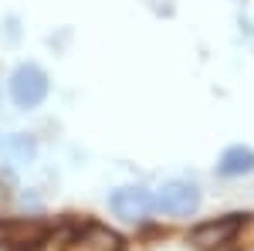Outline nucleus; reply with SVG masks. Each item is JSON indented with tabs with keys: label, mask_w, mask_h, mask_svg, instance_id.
Returning <instances> with one entry per match:
<instances>
[{
	"label": "nucleus",
	"mask_w": 254,
	"mask_h": 251,
	"mask_svg": "<svg viewBox=\"0 0 254 251\" xmlns=\"http://www.w3.org/2000/svg\"><path fill=\"white\" fill-rule=\"evenodd\" d=\"M48 88H51V82L44 75V68H38V65H20L10 75V98H14L17 109H38L48 98Z\"/></svg>",
	"instance_id": "f257e3e1"
},
{
	"label": "nucleus",
	"mask_w": 254,
	"mask_h": 251,
	"mask_svg": "<svg viewBox=\"0 0 254 251\" xmlns=\"http://www.w3.org/2000/svg\"><path fill=\"white\" fill-rule=\"evenodd\" d=\"M153 207H159L170 217H190L200 207V190L190 180H166L153 197Z\"/></svg>",
	"instance_id": "f03ea898"
},
{
	"label": "nucleus",
	"mask_w": 254,
	"mask_h": 251,
	"mask_svg": "<svg viewBox=\"0 0 254 251\" xmlns=\"http://www.w3.org/2000/svg\"><path fill=\"white\" fill-rule=\"evenodd\" d=\"M241 224H244L241 214H227V217L207 221V224H200V228L190 231V245L200 248V251H217V248H224V245L234 241V234L241 231Z\"/></svg>",
	"instance_id": "7ed1b4c3"
},
{
	"label": "nucleus",
	"mask_w": 254,
	"mask_h": 251,
	"mask_svg": "<svg viewBox=\"0 0 254 251\" xmlns=\"http://www.w3.org/2000/svg\"><path fill=\"white\" fill-rule=\"evenodd\" d=\"M122 238L102 224H85L78 231H71V238L64 241V251H122Z\"/></svg>",
	"instance_id": "20e7f679"
},
{
	"label": "nucleus",
	"mask_w": 254,
	"mask_h": 251,
	"mask_svg": "<svg viewBox=\"0 0 254 251\" xmlns=\"http://www.w3.org/2000/svg\"><path fill=\"white\" fill-rule=\"evenodd\" d=\"M112 211L122 217V221H146L149 211H153V193L146 187H119L112 193Z\"/></svg>",
	"instance_id": "39448f33"
},
{
	"label": "nucleus",
	"mask_w": 254,
	"mask_h": 251,
	"mask_svg": "<svg viewBox=\"0 0 254 251\" xmlns=\"http://www.w3.org/2000/svg\"><path fill=\"white\" fill-rule=\"evenodd\" d=\"M217 173L220 176H248L254 173V150L244 146V143H234L227 146L220 160H217Z\"/></svg>",
	"instance_id": "423d86ee"
},
{
	"label": "nucleus",
	"mask_w": 254,
	"mask_h": 251,
	"mask_svg": "<svg viewBox=\"0 0 254 251\" xmlns=\"http://www.w3.org/2000/svg\"><path fill=\"white\" fill-rule=\"evenodd\" d=\"M7 153L14 156L17 163H31V160H34V153H38V143H34L31 136L20 133V136H14V139L7 143Z\"/></svg>",
	"instance_id": "0eeeda50"
}]
</instances>
